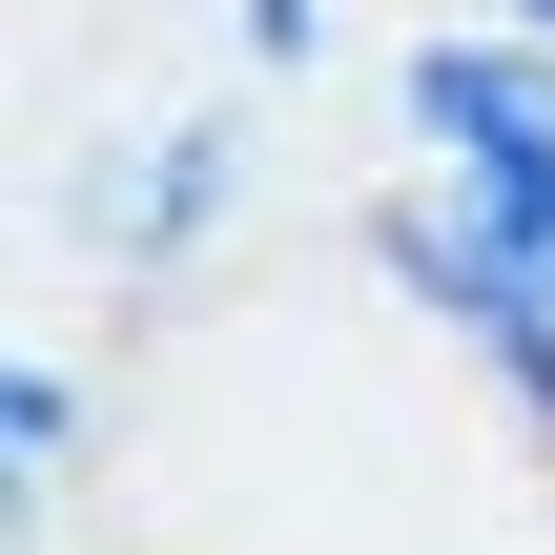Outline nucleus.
Segmentation results:
<instances>
[{
    "label": "nucleus",
    "instance_id": "f257e3e1",
    "mask_svg": "<svg viewBox=\"0 0 555 555\" xmlns=\"http://www.w3.org/2000/svg\"><path fill=\"white\" fill-rule=\"evenodd\" d=\"M227 206H247V103H185V124H144V144H103V165H82V247H103L124 288L206 268V247H227Z\"/></svg>",
    "mask_w": 555,
    "mask_h": 555
},
{
    "label": "nucleus",
    "instance_id": "f03ea898",
    "mask_svg": "<svg viewBox=\"0 0 555 555\" xmlns=\"http://www.w3.org/2000/svg\"><path fill=\"white\" fill-rule=\"evenodd\" d=\"M0 474H21V494H62V474H82V371H62V350H21V371H0Z\"/></svg>",
    "mask_w": 555,
    "mask_h": 555
},
{
    "label": "nucleus",
    "instance_id": "7ed1b4c3",
    "mask_svg": "<svg viewBox=\"0 0 555 555\" xmlns=\"http://www.w3.org/2000/svg\"><path fill=\"white\" fill-rule=\"evenodd\" d=\"M227 41H247V82H309L350 41V0H227Z\"/></svg>",
    "mask_w": 555,
    "mask_h": 555
},
{
    "label": "nucleus",
    "instance_id": "20e7f679",
    "mask_svg": "<svg viewBox=\"0 0 555 555\" xmlns=\"http://www.w3.org/2000/svg\"><path fill=\"white\" fill-rule=\"evenodd\" d=\"M494 21H535V41H555V0H494Z\"/></svg>",
    "mask_w": 555,
    "mask_h": 555
}]
</instances>
